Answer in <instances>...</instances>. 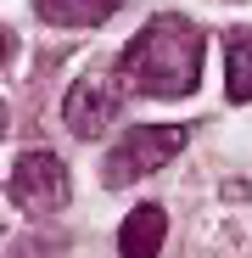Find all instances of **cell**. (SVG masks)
I'll return each mask as SVG.
<instances>
[{"instance_id": "277c9868", "label": "cell", "mask_w": 252, "mask_h": 258, "mask_svg": "<svg viewBox=\"0 0 252 258\" xmlns=\"http://www.w3.org/2000/svg\"><path fill=\"white\" fill-rule=\"evenodd\" d=\"M6 197L23 213H56L67 202V168H62V157H51V152L17 157L12 174H6Z\"/></svg>"}, {"instance_id": "6da1fadb", "label": "cell", "mask_w": 252, "mask_h": 258, "mask_svg": "<svg viewBox=\"0 0 252 258\" xmlns=\"http://www.w3.org/2000/svg\"><path fill=\"white\" fill-rule=\"evenodd\" d=\"M123 79L129 90L157 101H185L202 84V28L180 12H157L129 45H123Z\"/></svg>"}, {"instance_id": "8992f818", "label": "cell", "mask_w": 252, "mask_h": 258, "mask_svg": "<svg viewBox=\"0 0 252 258\" xmlns=\"http://www.w3.org/2000/svg\"><path fill=\"white\" fill-rule=\"evenodd\" d=\"M39 6V17L45 23H56V28H96V23H107L123 0H34Z\"/></svg>"}, {"instance_id": "5b68a950", "label": "cell", "mask_w": 252, "mask_h": 258, "mask_svg": "<svg viewBox=\"0 0 252 258\" xmlns=\"http://www.w3.org/2000/svg\"><path fill=\"white\" fill-rule=\"evenodd\" d=\"M162 236H168V213L157 202H140L118 230V252L123 258H157L162 252Z\"/></svg>"}, {"instance_id": "3957f363", "label": "cell", "mask_w": 252, "mask_h": 258, "mask_svg": "<svg viewBox=\"0 0 252 258\" xmlns=\"http://www.w3.org/2000/svg\"><path fill=\"white\" fill-rule=\"evenodd\" d=\"M123 68H112V62H101V68H90L73 90H67V101H62V118H67V129L78 141H96V135H107V123H118V112H123Z\"/></svg>"}, {"instance_id": "52a82bcc", "label": "cell", "mask_w": 252, "mask_h": 258, "mask_svg": "<svg viewBox=\"0 0 252 258\" xmlns=\"http://www.w3.org/2000/svg\"><path fill=\"white\" fill-rule=\"evenodd\" d=\"M224 73H230V101H252V28H235L230 34Z\"/></svg>"}, {"instance_id": "7a4b0ae2", "label": "cell", "mask_w": 252, "mask_h": 258, "mask_svg": "<svg viewBox=\"0 0 252 258\" xmlns=\"http://www.w3.org/2000/svg\"><path fill=\"white\" fill-rule=\"evenodd\" d=\"M191 141V129L185 123H146V129H129L123 141H112L107 163H101V180L118 191V185H135L146 174H157L162 163H174L180 146Z\"/></svg>"}]
</instances>
